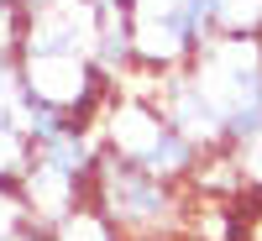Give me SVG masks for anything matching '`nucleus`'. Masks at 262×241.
I'll list each match as a JSON object with an SVG mask.
<instances>
[{
    "label": "nucleus",
    "mask_w": 262,
    "mask_h": 241,
    "mask_svg": "<svg viewBox=\"0 0 262 241\" xmlns=\"http://www.w3.org/2000/svg\"><path fill=\"white\" fill-rule=\"evenodd\" d=\"M95 137H100V152H111L121 163H137L152 179L179 184V189H189V179L205 163V152L194 147L179 126H168L158 100H152L137 79L116 84V95L105 100V111L95 116Z\"/></svg>",
    "instance_id": "1"
},
{
    "label": "nucleus",
    "mask_w": 262,
    "mask_h": 241,
    "mask_svg": "<svg viewBox=\"0 0 262 241\" xmlns=\"http://www.w3.org/2000/svg\"><path fill=\"white\" fill-rule=\"evenodd\" d=\"M184 69L215 105L226 147L262 131V37H210Z\"/></svg>",
    "instance_id": "2"
},
{
    "label": "nucleus",
    "mask_w": 262,
    "mask_h": 241,
    "mask_svg": "<svg viewBox=\"0 0 262 241\" xmlns=\"http://www.w3.org/2000/svg\"><path fill=\"white\" fill-rule=\"evenodd\" d=\"M90 205H100L121 236H179V226L189 221V189L163 184L147 168L121 163L111 152H100L95 163Z\"/></svg>",
    "instance_id": "3"
},
{
    "label": "nucleus",
    "mask_w": 262,
    "mask_h": 241,
    "mask_svg": "<svg viewBox=\"0 0 262 241\" xmlns=\"http://www.w3.org/2000/svg\"><path fill=\"white\" fill-rule=\"evenodd\" d=\"M16 74L27 105L58 111L69 121H95L116 95V79L90 53H16Z\"/></svg>",
    "instance_id": "4"
},
{
    "label": "nucleus",
    "mask_w": 262,
    "mask_h": 241,
    "mask_svg": "<svg viewBox=\"0 0 262 241\" xmlns=\"http://www.w3.org/2000/svg\"><path fill=\"white\" fill-rule=\"evenodd\" d=\"M42 236H48V241H126L111 221H105V210H100V205H90V200L74 205L63 221H53Z\"/></svg>",
    "instance_id": "5"
},
{
    "label": "nucleus",
    "mask_w": 262,
    "mask_h": 241,
    "mask_svg": "<svg viewBox=\"0 0 262 241\" xmlns=\"http://www.w3.org/2000/svg\"><path fill=\"white\" fill-rule=\"evenodd\" d=\"M32 231V215L21 205V189L16 184H0V241H16Z\"/></svg>",
    "instance_id": "6"
},
{
    "label": "nucleus",
    "mask_w": 262,
    "mask_h": 241,
    "mask_svg": "<svg viewBox=\"0 0 262 241\" xmlns=\"http://www.w3.org/2000/svg\"><path fill=\"white\" fill-rule=\"evenodd\" d=\"M11 6H16L21 16H27V11H37V6H48V0H11Z\"/></svg>",
    "instance_id": "7"
}]
</instances>
